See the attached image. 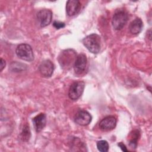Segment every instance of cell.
<instances>
[{
	"instance_id": "cell-11",
	"label": "cell",
	"mask_w": 152,
	"mask_h": 152,
	"mask_svg": "<svg viewBox=\"0 0 152 152\" xmlns=\"http://www.w3.org/2000/svg\"><path fill=\"white\" fill-rule=\"evenodd\" d=\"M81 3L78 0H69L66 2V11L68 15L73 16L80 10Z\"/></svg>"
},
{
	"instance_id": "cell-12",
	"label": "cell",
	"mask_w": 152,
	"mask_h": 152,
	"mask_svg": "<svg viewBox=\"0 0 152 152\" xmlns=\"http://www.w3.org/2000/svg\"><path fill=\"white\" fill-rule=\"evenodd\" d=\"M33 124L36 132H40L45 126L46 124V116L43 113H41L33 118Z\"/></svg>"
},
{
	"instance_id": "cell-3",
	"label": "cell",
	"mask_w": 152,
	"mask_h": 152,
	"mask_svg": "<svg viewBox=\"0 0 152 152\" xmlns=\"http://www.w3.org/2000/svg\"><path fill=\"white\" fill-rule=\"evenodd\" d=\"M17 56L22 60L26 61H32L34 59V54L31 47L26 43L19 45L15 50Z\"/></svg>"
},
{
	"instance_id": "cell-14",
	"label": "cell",
	"mask_w": 152,
	"mask_h": 152,
	"mask_svg": "<svg viewBox=\"0 0 152 152\" xmlns=\"http://www.w3.org/2000/svg\"><path fill=\"white\" fill-rule=\"evenodd\" d=\"M131 135L132 138L129 141V145L131 147L135 148L137 146V141L140 135V132L138 130H134Z\"/></svg>"
},
{
	"instance_id": "cell-7",
	"label": "cell",
	"mask_w": 152,
	"mask_h": 152,
	"mask_svg": "<svg viewBox=\"0 0 152 152\" xmlns=\"http://www.w3.org/2000/svg\"><path fill=\"white\" fill-rule=\"evenodd\" d=\"M87 64V59L84 53L79 54L75 61L74 64V69L75 72L77 74H83L86 69Z\"/></svg>"
},
{
	"instance_id": "cell-15",
	"label": "cell",
	"mask_w": 152,
	"mask_h": 152,
	"mask_svg": "<svg viewBox=\"0 0 152 152\" xmlns=\"http://www.w3.org/2000/svg\"><path fill=\"white\" fill-rule=\"evenodd\" d=\"M97 149L101 152H106L109 150V144L105 140H100L97 142Z\"/></svg>"
},
{
	"instance_id": "cell-8",
	"label": "cell",
	"mask_w": 152,
	"mask_h": 152,
	"mask_svg": "<svg viewBox=\"0 0 152 152\" xmlns=\"http://www.w3.org/2000/svg\"><path fill=\"white\" fill-rule=\"evenodd\" d=\"M91 115L86 110H81L77 112L74 116V121L76 124L81 126L88 125L91 121Z\"/></svg>"
},
{
	"instance_id": "cell-1",
	"label": "cell",
	"mask_w": 152,
	"mask_h": 152,
	"mask_svg": "<svg viewBox=\"0 0 152 152\" xmlns=\"http://www.w3.org/2000/svg\"><path fill=\"white\" fill-rule=\"evenodd\" d=\"M100 37L97 34H91L83 40V43L86 48L91 53L96 54L100 52L101 43Z\"/></svg>"
},
{
	"instance_id": "cell-19",
	"label": "cell",
	"mask_w": 152,
	"mask_h": 152,
	"mask_svg": "<svg viewBox=\"0 0 152 152\" xmlns=\"http://www.w3.org/2000/svg\"><path fill=\"white\" fill-rule=\"evenodd\" d=\"M5 60H4L2 58H1V65H0V67H1V69H0V71H2V69L4 68V67L5 66Z\"/></svg>"
},
{
	"instance_id": "cell-10",
	"label": "cell",
	"mask_w": 152,
	"mask_h": 152,
	"mask_svg": "<svg viewBox=\"0 0 152 152\" xmlns=\"http://www.w3.org/2000/svg\"><path fill=\"white\" fill-rule=\"evenodd\" d=\"M40 74L44 77H50L54 70V65L50 60L43 61L39 66Z\"/></svg>"
},
{
	"instance_id": "cell-6",
	"label": "cell",
	"mask_w": 152,
	"mask_h": 152,
	"mask_svg": "<svg viewBox=\"0 0 152 152\" xmlns=\"http://www.w3.org/2000/svg\"><path fill=\"white\" fill-rule=\"evenodd\" d=\"M37 19L40 27H46L52 21V12L48 9L41 10L37 14Z\"/></svg>"
},
{
	"instance_id": "cell-2",
	"label": "cell",
	"mask_w": 152,
	"mask_h": 152,
	"mask_svg": "<svg viewBox=\"0 0 152 152\" xmlns=\"http://www.w3.org/2000/svg\"><path fill=\"white\" fill-rule=\"evenodd\" d=\"M77 56L76 52L74 50L67 49L61 52L59 56L58 61L61 67L67 69L72 65L74 66Z\"/></svg>"
},
{
	"instance_id": "cell-13",
	"label": "cell",
	"mask_w": 152,
	"mask_h": 152,
	"mask_svg": "<svg viewBox=\"0 0 152 152\" xmlns=\"http://www.w3.org/2000/svg\"><path fill=\"white\" fill-rule=\"evenodd\" d=\"M142 28V21L140 18H137L134 20L129 26V30L132 34H138Z\"/></svg>"
},
{
	"instance_id": "cell-17",
	"label": "cell",
	"mask_w": 152,
	"mask_h": 152,
	"mask_svg": "<svg viewBox=\"0 0 152 152\" xmlns=\"http://www.w3.org/2000/svg\"><path fill=\"white\" fill-rule=\"evenodd\" d=\"M53 26L56 29H59L65 27V23L62 22H59V21H54L53 23Z\"/></svg>"
},
{
	"instance_id": "cell-18",
	"label": "cell",
	"mask_w": 152,
	"mask_h": 152,
	"mask_svg": "<svg viewBox=\"0 0 152 152\" xmlns=\"http://www.w3.org/2000/svg\"><path fill=\"white\" fill-rule=\"evenodd\" d=\"M118 146L121 148V149L123 151H128V150H127L126 146H125V144H124L122 142H119V143L118 144Z\"/></svg>"
},
{
	"instance_id": "cell-5",
	"label": "cell",
	"mask_w": 152,
	"mask_h": 152,
	"mask_svg": "<svg viewBox=\"0 0 152 152\" xmlns=\"http://www.w3.org/2000/svg\"><path fill=\"white\" fill-rule=\"evenodd\" d=\"M85 83L82 81H78L73 83L68 90V96L70 99L76 100L80 98L83 93Z\"/></svg>"
},
{
	"instance_id": "cell-16",
	"label": "cell",
	"mask_w": 152,
	"mask_h": 152,
	"mask_svg": "<svg viewBox=\"0 0 152 152\" xmlns=\"http://www.w3.org/2000/svg\"><path fill=\"white\" fill-rule=\"evenodd\" d=\"M30 135H31V134H30L29 126L27 125H25L21 133V138L23 141H27L28 140H29L30 138Z\"/></svg>"
},
{
	"instance_id": "cell-9",
	"label": "cell",
	"mask_w": 152,
	"mask_h": 152,
	"mask_svg": "<svg viewBox=\"0 0 152 152\" xmlns=\"http://www.w3.org/2000/svg\"><path fill=\"white\" fill-rule=\"evenodd\" d=\"M116 125V119L113 116L104 118L99 123V128L103 131H109L113 129Z\"/></svg>"
},
{
	"instance_id": "cell-4",
	"label": "cell",
	"mask_w": 152,
	"mask_h": 152,
	"mask_svg": "<svg viewBox=\"0 0 152 152\" xmlns=\"http://www.w3.org/2000/svg\"><path fill=\"white\" fill-rule=\"evenodd\" d=\"M128 19L127 13L124 10H118L112 18V26L116 30H121L126 24Z\"/></svg>"
}]
</instances>
